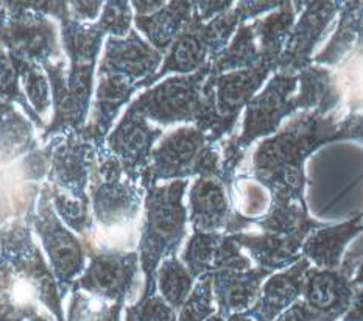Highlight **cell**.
I'll use <instances>...</instances> for the list:
<instances>
[{
  "instance_id": "2",
  "label": "cell",
  "mask_w": 363,
  "mask_h": 321,
  "mask_svg": "<svg viewBox=\"0 0 363 321\" xmlns=\"http://www.w3.org/2000/svg\"><path fill=\"white\" fill-rule=\"evenodd\" d=\"M191 92L184 86L167 84L155 92L148 108L150 113H155L164 119V116H177L187 111L186 108L191 106Z\"/></svg>"
},
{
  "instance_id": "9",
  "label": "cell",
  "mask_w": 363,
  "mask_h": 321,
  "mask_svg": "<svg viewBox=\"0 0 363 321\" xmlns=\"http://www.w3.org/2000/svg\"><path fill=\"white\" fill-rule=\"evenodd\" d=\"M311 301L317 308H329L335 301V287L330 281L321 279L312 286Z\"/></svg>"
},
{
  "instance_id": "4",
  "label": "cell",
  "mask_w": 363,
  "mask_h": 321,
  "mask_svg": "<svg viewBox=\"0 0 363 321\" xmlns=\"http://www.w3.org/2000/svg\"><path fill=\"white\" fill-rule=\"evenodd\" d=\"M123 281L122 265L114 259H99L89 271V283L100 291H114Z\"/></svg>"
},
{
  "instance_id": "7",
  "label": "cell",
  "mask_w": 363,
  "mask_h": 321,
  "mask_svg": "<svg viewBox=\"0 0 363 321\" xmlns=\"http://www.w3.org/2000/svg\"><path fill=\"white\" fill-rule=\"evenodd\" d=\"M117 144L122 147L125 152L133 153L138 152L139 148H142L147 142V131L142 127L140 123H128L125 127L121 128V131L117 133Z\"/></svg>"
},
{
  "instance_id": "3",
  "label": "cell",
  "mask_w": 363,
  "mask_h": 321,
  "mask_svg": "<svg viewBox=\"0 0 363 321\" xmlns=\"http://www.w3.org/2000/svg\"><path fill=\"white\" fill-rule=\"evenodd\" d=\"M153 58L155 53L145 49V45H142L139 43L125 44L122 45V49L116 50L114 53L116 64H119L121 67L134 74H144L147 69L153 66Z\"/></svg>"
},
{
  "instance_id": "5",
  "label": "cell",
  "mask_w": 363,
  "mask_h": 321,
  "mask_svg": "<svg viewBox=\"0 0 363 321\" xmlns=\"http://www.w3.org/2000/svg\"><path fill=\"white\" fill-rule=\"evenodd\" d=\"M195 150L191 136H175L169 139L160 150V159L165 167H179L191 158Z\"/></svg>"
},
{
  "instance_id": "1",
  "label": "cell",
  "mask_w": 363,
  "mask_h": 321,
  "mask_svg": "<svg viewBox=\"0 0 363 321\" xmlns=\"http://www.w3.org/2000/svg\"><path fill=\"white\" fill-rule=\"evenodd\" d=\"M44 239L57 269L61 273H74L80 264V249L74 239L57 225L47 226Z\"/></svg>"
},
{
  "instance_id": "10",
  "label": "cell",
  "mask_w": 363,
  "mask_h": 321,
  "mask_svg": "<svg viewBox=\"0 0 363 321\" xmlns=\"http://www.w3.org/2000/svg\"><path fill=\"white\" fill-rule=\"evenodd\" d=\"M195 201H196V208L203 210V213H216V210H220V208L223 205L222 193L212 186L203 187L200 193L196 195Z\"/></svg>"
},
{
  "instance_id": "8",
  "label": "cell",
  "mask_w": 363,
  "mask_h": 321,
  "mask_svg": "<svg viewBox=\"0 0 363 321\" xmlns=\"http://www.w3.org/2000/svg\"><path fill=\"white\" fill-rule=\"evenodd\" d=\"M201 57L200 45L192 38H186L183 41H179L178 45H175V50H173L172 60L175 61V66L181 69L192 67L194 64L199 62Z\"/></svg>"
},
{
  "instance_id": "6",
  "label": "cell",
  "mask_w": 363,
  "mask_h": 321,
  "mask_svg": "<svg viewBox=\"0 0 363 321\" xmlns=\"http://www.w3.org/2000/svg\"><path fill=\"white\" fill-rule=\"evenodd\" d=\"M161 283L162 292L167 295V298L173 301H179L184 296L189 287V278L178 265H170V267L165 269V271L162 270Z\"/></svg>"
}]
</instances>
